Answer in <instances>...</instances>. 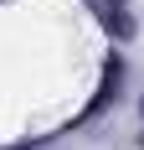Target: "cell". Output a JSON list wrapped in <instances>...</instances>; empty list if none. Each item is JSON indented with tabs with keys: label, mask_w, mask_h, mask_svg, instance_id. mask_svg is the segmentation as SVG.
Wrapping results in <instances>:
<instances>
[{
	"label": "cell",
	"mask_w": 144,
	"mask_h": 150,
	"mask_svg": "<svg viewBox=\"0 0 144 150\" xmlns=\"http://www.w3.org/2000/svg\"><path fill=\"white\" fill-rule=\"evenodd\" d=\"M98 21H103V31H108L118 47H134V36H139V16L129 11V0H98Z\"/></svg>",
	"instance_id": "6da1fadb"
},
{
	"label": "cell",
	"mask_w": 144,
	"mask_h": 150,
	"mask_svg": "<svg viewBox=\"0 0 144 150\" xmlns=\"http://www.w3.org/2000/svg\"><path fill=\"white\" fill-rule=\"evenodd\" d=\"M134 150H144V124H139V140H134Z\"/></svg>",
	"instance_id": "7a4b0ae2"
},
{
	"label": "cell",
	"mask_w": 144,
	"mask_h": 150,
	"mask_svg": "<svg viewBox=\"0 0 144 150\" xmlns=\"http://www.w3.org/2000/svg\"><path fill=\"white\" fill-rule=\"evenodd\" d=\"M134 109H139V124H144V93H139V104H134Z\"/></svg>",
	"instance_id": "3957f363"
}]
</instances>
